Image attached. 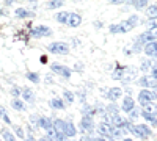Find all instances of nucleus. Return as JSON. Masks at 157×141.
I'll return each instance as SVG.
<instances>
[{
  "label": "nucleus",
  "mask_w": 157,
  "mask_h": 141,
  "mask_svg": "<svg viewBox=\"0 0 157 141\" xmlns=\"http://www.w3.org/2000/svg\"><path fill=\"white\" fill-rule=\"evenodd\" d=\"M155 99H157L155 91H149V89H143V91H140V94H138V100H140L141 107H145L146 104H151V102L155 100Z\"/></svg>",
  "instance_id": "nucleus-1"
},
{
  "label": "nucleus",
  "mask_w": 157,
  "mask_h": 141,
  "mask_svg": "<svg viewBox=\"0 0 157 141\" xmlns=\"http://www.w3.org/2000/svg\"><path fill=\"white\" fill-rule=\"evenodd\" d=\"M49 50L52 54H58V55H66L69 52V46L64 43H52L49 44Z\"/></svg>",
  "instance_id": "nucleus-2"
},
{
  "label": "nucleus",
  "mask_w": 157,
  "mask_h": 141,
  "mask_svg": "<svg viewBox=\"0 0 157 141\" xmlns=\"http://www.w3.org/2000/svg\"><path fill=\"white\" fill-rule=\"evenodd\" d=\"M130 30H132V25H130L127 20L115 24V25H110V32L112 33H126V32H130Z\"/></svg>",
  "instance_id": "nucleus-3"
},
{
  "label": "nucleus",
  "mask_w": 157,
  "mask_h": 141,
  "mask_svg": "<svg viewBox=\"0 0 157 141\" xmlns=\"http://www.w3.org/2000/svg\"><path fill=\"white\" fill-rule=\"evenodd\" d=\"M78 125H80V129L83 132H93L94 130V124H93V118L91 116H83Z\"/></svg>",
  "instance_id": "nucleus-4"
},
{
  "label": "nucleus",
  "mask_w": 157,
  "mask_h": 141,
  "mask_svg": "<svg viewBox=\"0 0 157 141\" xmlns=\"http://www.w3.org/2000/svg\"><path fill=\"white\" fill-rule=\"evenodd\" d=\"M50 68H52V71H54V72H57V74L63 75L64 79H69V77H71V69H68V68L61 66L60 63H54V65H52Z\"/></svg>",
  "instance_id": "nucleus-5"
},
{
  "label": "nucleus",
  "mask_w": 157,
  "mask_h": 141,
  "mask_svg": "<svg viewBox=\"0 0 157 141\" xmlns=\"http://www.w3.org/2000/svg\"><path fill=\"white\" fill-rule=\"evenodd\" d=\"M138 83L141 86H145V88H157V80L152 79L151 75H145V77H141V79L138 80Z\"/></svg>",
  "instance_id": "nucleus-6"
},
{
  "label": "nucleus",
  "mask_w": 157,
  "mask_h": 141,
  "mask_svg": "<svg viewBox=\"0 0 157 141\" xmlns=\"http://www.w3.org/2000/svg\"><path fill=\"white\" fill-rule=\"evenodd\" d=\"M135 129H137V133H138V138H143V139H146L149 135H151V129L148 125L145 124H140V125H135Z\"/></svg>",
  "instance_id": "nucleus-7"
},
{
  "label": "nucleus",
  "mask_w": 157,
  "mask_h": 141,
  "mask_svg": "<svg viewBox=\"0 0 157 141\" xmlns=\"http://www.w3.org/2000/svg\"><path fill=\"white\" fill-rule=\"evenodd\" d=\"M52 32L49 30V27H44V25H39V27H36V28H33L32 30V35L35 36V38H39V36H49Z\"/></svg>",
  "instance_id": "nucleus-8"
},
{
  "label": "nucleus",
  "mask_w": 157,
  "mask_h": 141,
  "mask_svg": "<svg viewBox=\"0 0 157 141\" xmlns=\"http://www.w3.org/2000/svg\"><path fill=\"white\" fill-rule=\"evenodd\" d=\"M98 132H99L104 138H107V139H110V138H112V136H110V124H105V122L99 124Z\"/></svg>",
  "instance_id": "nucleus-9"
},
{
  "label": "nucleus",
  "mask_w": 157,
  "mask_h": 141,
  "mask_svg": "<svg viewBox=\"0 0 157 141\" xmlns=\"http://www.w3.org/2000/svg\"><path fill=\"white\" fill-rule=\"evenodd\" d=\"M52 125H54V130H55V132L64 133V130H66V122L61 121V119H55V121H52Z\"/></svg>",
  "instance_id": "nucleus-10"
},
{
  "label": "nucleus",
  "mask_w": 157,
  "mask_h": 141,
  "mask_svg": "<svg viewBox=\"0 0 157 141\" xmlns=\"http://www.w3.org/2000/svg\"><path fill=\"white\" fill-rule=\"evenodd\" d=\"M134 108H135L134 99L130 97V96H127V97L124 99V102H123V110H124V111H132Z\"/></svg>",
  "instance_id": "nucleus-11"
},
{
  "label": "nucleus",
  "mask_w": 157,
  "mask_h": 141,
  "mask_svg": "<svg viewBox=\"0 0 157 141\" xmlns=\"http://www.w3.org/2000/svg\"><path fill=\"white\" fill-rule=\"evenodd\" d=\"M80 22H82V17L78 16V14H69L66 24L69 25V27H78V25H80Z\"/></svg>",
  "instance_id": "nucleus-12"
},
{
  "label": "nucleus",
  "mask_w": 157,
  "mask_h": 141,
  "mask_svg": "<svg viewBox=\"0 0 157 141\" xmlns=\"http://www.w3.org/2000/svg\"><path fill=\"white\" fill-rule=\"evenodd\" d=\"M121 89L120 88H112L110 91H107V99H110V100H116V99H120V96H121Z\"/></svg>",
  "instance_id": "nucleus-13"
},
{
  "label": "nucleus",
  "mask_w": 157,
  "mask_h": 141,
  "mask_svg": "<svg viewBox=\"0 0 157 141\" xmlns=\"http://www.w3.org/2000/svg\"><path fill=\"white\" fill-rule=\"evenodd\" d=\"M38 125L39 127H43V129H46V130H49V129H52V121L49 119V118H39L38 119Z\"/></svg>",
  "instance_id": "nucleus-14"
},
{
  "label": "nucleus",
  "mask_w": 157,
  "mask_h": 141,
  "mask_svg": "<svg viewBox=\"0 0 157 141\" xmlns=\"http://www.w3.org/2000/svg\"><path fill=\"white\" fill-rule=\"evenodd\" d=\"M112 121H113V127H116V129H121V127L124 125V119L121 116H118V114H112Z\"/></svg>",
  "instance_id": "nucleus-15"
},
{
  "label": "nucleus",
  "mask_w": 157,
  "mask_h": 141,
  "mask_svg": "<svg viewBox=\"0 0 157 141\" xmlns=\"http://www.w3.org/2000/svg\"><path fill=\"white\" fill-rule=\"evenodd\" d=\"M157 50V41L155 43H148L145 46V54L146 55H154V52Z\"/></svg>",
  "instance_id": "nucleus-16"
},
{
  "label": "nucleus",
  "mask_w": 157,
  "mask_h": 141,
  "mask_svg": "<svg viewBox=\"0 0 157 141\" xmlns=\"http://www.w3.org/2000/svg\"><path fill=\"white\" fill-rule=\"evenodd\" d=\"M77 133V130H75V127H74V124L69 121V122H66V130H64V135L66 136H74Z\"/></svg>",
  "instance_id": "nucleus-17"
},
{
  "label": "nucleus",
  "mask_w": 157,
  "mask_h": 141,
  "mask_svg": "<svg viewBox=\"0 0 157 141\" xmlns=\"http://www.w3.org/2000/svg\"><path fill=\"white\" fill-rule=\"evenodd\" d=\"M50 105H52V108H57V110H63L64 107H66V105L63 104V100L61 99H57V97L50 100Z\"/></svg>",
  "instance_id": "nucleus-18"
},
{
  "label": "nucleus",
  "mask_w": 157,
  "mask_h": 141,
  "mask_svg": "<svg viewBox=\"0 0 157 141\" xmlns=\"http://www.w3.org/2000/svg\"><path fill=\"white\" fill-rule=\"evenodd\" d=\"M11 107L14 108V110H19V111H24L25 110V105H24V102L19 100V99H14L11 102Z\"/></svg>",
  "instance_id": "nucleus-19"
},
{
  "label": "nucleus",
  "mask_w": 157,
  "mask_h": 141,
  "mask_svg": "<svg viewBox=\"0 0 157 141\" xmlns=\"http://www.w3.org/2000/svg\"><path fill=\"white\" fill-rule=\"evenodd\" d=\"M110 136L120 139V138H123V130H120V129H116V127L110 125Z\"/></svg>",
  "instance_id": "nucleus-20"
},
{
  "label": "nucleus",
  "mask_w": 157,
  "mask_h": 141,
  "mask_svg": "<svg viewBox=\"0 0 157 141\" xmlns=\"http://www.w3.org/2000/svg\"><path fill=\"white\" fill-rule=\"evenodd\" d=\"M143 116H145L146 121H149L152 124H157V113H145L143 111Z\"/></svg>",
  "instance_id": "nucleus-21"
},
{
  "label": "nucleus",
  "mask_w": 157,
  "mask_h": 141,
  "mask_svg": "<svg viewBox=\"0 0 157 141\" xmlns=\"http://www.w3.org/2000/svg\"><path fill=\"white\" fill-rule=\"evenodd\" d=\"M22 94H24V97H25V100H27V102H33L35 100V94L32 93V89H24V91H22Z\"/></svg>",
  "instance_id": "nucleus-22"
},
{
  "label": "nucleus",
  "mask_w": 157,
  "mask_h": 141,
  "mask_svg": "<svg viewBox=\"0 0 157 141\" xmlns=\"http://www.w3.org/2000/svg\"><path fill=\"white\" fill-rule=\"evenodd\" d=\"M16 16H17V17H29V16H33V13L24 9V8H19V9L16 11Z\"/></svg>",
  "instance_id": "nucleus-23"
},
{
  "label": "nucleus",
  "mask_w": 157,
  "mask_h": 141,
  "mask_svg": "<svg viewBox=\"0 0 157 141\" xmlns=\"http://www.w3.org/2000/svg\"><path fill=\"white\" fill-rule=\"evenodd\" d=\"M148 16H149L151 19H157V5L148 6Z\"/></svg>",
  "instance_id": "nucleus-24"
},
{
  "label": "nucleus",
  "mask_w": 157,
  "mask_h": 141,
  "mask_svg": "<svg viewBox=\"0 0 157 141\" xmlns=\"http://www.w3.org/2000/svg\"><path fill=\"white\" fill-rule=\"evenodd\" d=\"M68 17H69L68 13H57V16H55V19H57L58 22H63V24L68 22Z\"/></svg>",
  "instance_id": "nucleus-25"
},
{
  "label": "nucleus",
  "mask_w": 157,
  "mask_h": 141,
  "mask_svg": "<svg viewBox=\"0 0 157 141\" xmlns=\"http://www.w3.org/2000/svg\"><path fill=\"white\" fill-rule=\"evenodd\" d=\"M63 5H64V2H61V0H52V2L47 3V8L54 9V8H60V6H63Z\"/></svg>",
  "instance_id": "nucleus-26"
},
{
  "label": "nucleus",
  "mask_w": 157,
  "mask_h": 141,
  "mask_svg": "<svg viewBox=\"0 0 157 141\" xmlns=\"http://www.w3.org/2000/svg\"><path fill=\"white\" fill-rule=\"evenodd\" d=\"M132 5H134L137 9H143V8L148 5V2H146V0H135V2H132Z\"/></svg>",
  "instance_id": "nucleus-27"
},
{
  "label": "nucleus",
  "mask_w": 157,
  "mask_h": 141,
  "mask_svg": "<svg viewBox=\"0 0 157 141\" xmlns=\"http://www.w3.org/2000/svg\"><path fill=\"white\" fill-rule=\"evenodd\" d=\"M2 136H3L5 141H16V138L13 136V133L8 132V130H2Z\"/></svg>",
  "instance_id": "nucleus-28"
},
{
  "label": "nucleus",
  "mask_w": 157,
  "mask_h": 141,
  "mask_svg": "<svg viewBox=\"0 0 157 141\" xmlns=\"http://www.w3.org/2000/svg\"><path fill=\"white\" fill-rule=\"evenodd\" d=\"M145 25H146L149 30H154V28H157V19H151V20H148Z\"/></svg>",
  "instance_id": "nucleus-29"
},
{
  "label": "nucleus",
  "mask_w": 157,
  "mask_h": 141,
  "mask_svg": "<svg viewBox=\"0 0 157 141\" xmlns=\"http://www.w3.org/2000/svg\"><path fill=\"white\" fill-rule=\"evenodd\" d=\"M151 66H152V61H148V60H146V61H143V63H141V71H145V72H146V71L151 69Z\"/></svg>",
  "instance_id": "nucleus-30"
},
{
  "label": "nucleus",
  "mask_w": 157,
  "mask_h": 141,
  "mask_svg": "<svg viewBox=\"0 0 157 141\" xmlns=\"http://www.w3.org/2000/svg\"><path fill=\"white\" fill-rule=\"evenodd\" d=\"M63 96H64V99H66V102L72 104V100H74V94H72L71 91H64V93H63Z\"/></svg>",
  "instance_id": "nucleus-31"
},
{
  "label": "nucleus",
  "mask_w": 157,
  "mask_h": 141,
  "mask_svg": "<svg viewBox=\"0 0 157 141\" xmlns=\"http://www.w3.org/2000/svg\"><path fill=\"white\" fill-rule=\"evenodd\" d=\"M27 77H29V80H32L33 83H38V82H39V75H38V74H35V72H33V74L30 72Z\"/></svg>",
  "instance_id": "nucleus-32"
},
{
  "label": "nucleus",
  "mask_w": 157,
  "mask_h": 141,
  "mask_svg": "<svg viewBox=\"0 0 157 141\" xmlns=\"http://www.w3.org/2000/svg\"><path fill=\"white\" fill-rule=\"evenodd\" d=\"M54 141H66V135H64V133H60V132H57V133H55Z\"/></svg>",
  "instance_id": "nucleus-33"
},
{
  "label": "nucleus",
  "mask_w": 157,
  "mask_h": 141,
  "mask_svg": "<svg viewBox=\"0 0 157 141\" xmlns=\"http://www.w3.org/2000/svg\"><path fill=\"white\" fill-rule=\"evenodd\" d=\"M127 22L132 25V28H134L135 25H137V22H138V17H137V16H132V17H129V19H127Z\"/></svg>",
  "instance_id": "nucleus-34"
},
{
  "label": "nucleus",
  "mask_w": 157,
  "mask_h": 141,
  "mask_svg": "<svg viewBox=\"0 0 157 141\" xmlns=\"http://www.w3.org/2000/svg\"><path fill=\"white\" fill-rule=\"evenodd\" d=\"M129 118L130 119H135V118H138V110H132V111H129Z\"/></svg>",
  "instance_id": "nucleus-35"
},
{
  "label": "nucleus",
  "mask_w": 157,
  "mask_h": 141,
  "mask_svg": "<svg viewBox=\"0 0 157 141\" xmlns=\"http://www.w3.org/2000/svg\"><path fill=\"white\" fill-rule=\"evenodd\" d=\"M16 135H17L19 138H24V132H22L21 127H16Z\"/></svg>",
  "instance_id": "nucleus-36"
},
{
  "label": "nucleus",
  "mask_w": 157,
  "mask_h": 141,
  "mask_svg": "<svg viewBox=\"0 0 157 141\" xmlns=\"http://www.w3.org/2000/svg\"><path fill=\"white\" fill-rule=\"evenodd\" d=\"M11 94H13V96H16V97H17V96L21 94V91H19V89H17V88H13V89H11Z\"/></svg>",
  "instance_id": "nucleus-37"
},
{
  "label": "nucleus",
  "mask_w": 157,
  "mask_h": 141,
  "mask_svg": "<svg viewBox=\"0 0 157 141\" xmlns=\"http://www.w3.org/2000/svg\"><path fill=\"white\" fill-rule=\"evenodd\" d=\"M30 122L35 124V125H38V118H36V114H33V116L30 118Z\"/></svg>",
  "instance_id": "nucleus-38"
},
{
  "label": "nucleus",
  "mask_w": 157,
  "mask_h": 141,
  "mask_svg": "<svg viewBox=\"0 0 157 141\" xmlns=\"http://www.w3.org/2000/svg\"><path fill=\"white\" fill-rule=\"evenodd\" d=\"M6 114V111H5V108H3V105H0V118H3Z\"/></svg>",
  "instance_id": "nucleus-39"
},
{
  "label": "nucleus",
  "mask_w": 157,
  "mask_h": 141,
  "mask_svg": "<svg viewBox=\"0 0 157 141\" xmlns=\"http://www.w3.org/2000/svg\"><path fill=\"white\" fill-rule=\"evenodd\" d=\"M151 77H152V79H155V80H157V66H155V68L152 69V75H151Z\"/></svg>",
  "instance_id": "nucleus-40"
},
{
  "label": "nucleus",
  "mask_w": 157,
  "mask_h": 141,
  "mask_svg": "<svg viewBox=\"0 0 157 141\" xmlns=\"http://www.w3.org/2000/svg\"><path fill=\"white\" fill-rule=\"evenodd\" d=\"M39 61H41V63H47V57H46V55H43L41 58H39Z\"/></svg>",
  "instance_id": "nucleus-41"
},
{
  "label": "nucleus",
  "mask_w": 157,
  "mask_h": 141,
  "mask_svg": "<svg viewBox=\"0 0 157 141\" xmlns=\"http://www.w3.org/2000/svg\"><path fill=\"white\" fill-rule=\"evenodd\" d=\"M3 121L6 122V124H10L11 121H10V118H8V114H5V116H3Z\"/></svg>",
  "instance_id": "nucleus-42"
},
{
  "label": "nucleus",
  "mask_w": 157,
  "mask_h": 141,
  "mask_svg": "<svg viewBox=\"0 0 157 141\" xmlns=\"http://www.w3.org/2000/svg\"><path fill=\"white\" fill-rule=\"evenodd\" d=\"M80 141H96V139H93V138H88V136H85V138H82Z\"/></svg>",
  "instance_id": "nucleus-43"
},
{
  "label": "nucleus",
  "mask_w": 157,
  "mask_h": 141,
  "mask_svg": "<svg viewBox=\"0 0 157 141\" xmlns=\"http://www.w3.org/2000/svg\"><path fill=\"white\" fill-rule=\"evenodd\" d=\"M123 141H132V139H130V138H126V139H123Z\"/></svg>",
  "instance_id": "nucleus-44"
},
{
  "label": "nucleus",
  "mask_w": 157,
  "mask_h": 141,
  "mask_svg": "<svg viewBox=\"0 0 157 141\" xmlns=\"http://www.w3.org/2000/svg\"><path fill=\"white\" fill-rule=\"evenodd\" d=\"M154 57H155V58H157V50H155V52H154Z\"/></svg>",
  "instance_id": "nucleus-45"
},
{
  "label": "nucleus",
  "mask_w": 157,
  "mask_h": 141,
  "mask_svg": "<svg viewBox=\"0 0 157 141\" xmlns=\"http://www.w3.org/2000/svg\"><path fill=\"white\" fill-rule=\"evenodd\" d=\"M155 91H157V88H155ZM155 94H157V93H155Z\"/></svg>",
  "instance_id": "nucleus-46"
},
{
  "label": "nucleus",
  "mask_w": 157,
  "mask_h": 141,
  "mask_svg": "<svg viewBox=\"0 0 157 141\" xmlns=\"http://www.w3.org/2000/svg\"><path fill=\"white\" fill-rule=\"evenodd\" d=\"M155 107H157V105H155Z\"/></svg>",
  "instance_id": "nucleus-47"
}]
</instances>
